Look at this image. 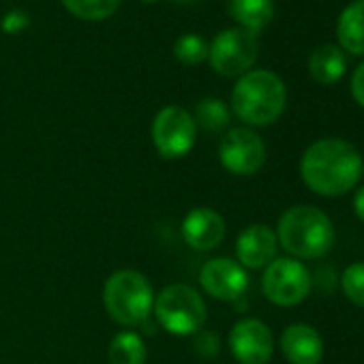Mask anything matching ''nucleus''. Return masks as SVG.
<instances>
[{"mask_svg":"<svg viewBox=\"0 0 364 364\" xmlns=\"http://www.w3.org/2000/svg\"><path fill=\"white\" fill-rule=\"evenodd\" d=\"M364 163L360 152L345 139L326 137L311 144L300 159L304 185L321 198L349 193L362 176Z\"/></svg>","mask_w":364,"mask_h":364,"instance_id":"nucleus-1","label":"nucleus"},{"mask_svg":"<svg viewBox=\"0 0 364 364\" xmlns=\"http://www.w3.org/2000/svg\"><path fill=\"white\" fill-rule=\"evenodd\" d=\"M287 105L283 80L266 69L245 73L232 90L234 114L251 127H268L281 118Z\"/></svg>","mask_w":364,"mask_h":364,"instance_id":"nucleus-2","label":"nucleus"},{"mask_svg":"<svg viewBox=\"0 0 364 364\" xmlns=\"http://www.w3.org/2000/svg\"><path fill=\"white\" fill-rule=\"evenodd\" d=\"M277 240L296 259H319L334 245V225L315 206H294L281 215Z\"/></svg>","mask_w":364,"mask_h":364,"instance_id":"nucleus-3","label":"nucleus"},{"mask_svg":"<svg viewBox=\"0 0 364 364\" xmlns=\"http://www.w3.org/2000/svg\"><path fill=\"white\" fill-rule=\"evenodd\" d=\"M103 304L109 317L127 328L146 323L154 306V291L146 274L124 268L107 277L103 285Z\"/></svg>","mask_w":364,"mask_h":364,"instance_id":"nucleus-4","label":"nucleus"},{"mask_svg":"<svg viewBox=\"0 0 364 364\" xmlns=\"http://www.w3.org/2000/svg\"><path fill=\"white\" fill-rule=\"evenodd\" d=\"M152 313L163 330L176 336H189L204 328L208 309L198 289L185 283H173L154 298Z\"/></svg>","mask_w":364,"mask_h":364,"instance_id":"nucleus-5","label":"nucleus"},{"mask_svg":"<svg viewBox=\"0 0 364 364\" xmlns=\"http://www.w3.org/2000/svg\"><path fill=\"white\" fill-rule=\"evenodd\" d=\"M257 56L259 39L245 28L221 31L208 48V63L223 77H242L251 71Z\"/></svg>","mask_w":364,"mask_h":364,"instance_id":"nucleus-6","label":"nucleus"},{"mask_svg":"<svg viewBox=\"0 0 364 364\" xmlns=\"http://www.w3.org/2000/svg\"><path fill=\"white\" fill-rule=\"evenodd\" d=\"M313 279L309 268L294 257H277L262 277L264 296L277 306H296L311 294Z\"/></svg>","mask_w":364,"mask_h":364,"instance_id":"nucleus-7","label":"nucleus"},{"mask_svg":"<svg viewBox=\"0 0 364 364\" xmlns=\"http://www.w3.org/2000/svg\"><path fill=\"white\" fill-rule=\"evenodd\" d=\"M196 118L180 105H165L152 120V144L163 159L187 156L196 146Z\"/></svg>","mask_w":364,"mask_h":364,"instance_id":"nucleus-8","label":"nucleus"},{"mask_svg":"<svg viewBox=\"0 0 364 364\" xmlns=\"http://www.w3.org/2000/svg\"><path fill=\"white\" fill-rule=\"evenodd\" d=\"M219 161L234 176H253L266 163V144L253 129H230L221 139Z\"/></svg>","mask_w":364,"mask_h":364,"instance_id":"nucleus-9","label":"nucleus"},{"mask_svg":"<svg viewBox=\"0 0 364 364\" xmlns=\"http://www.w3.org/2000/svg\"><path fill=\"white\" fill-rule=\"evenodd\" d=\"M230 349L240 364H268L274 353V336L262 319L247 317L234 323Z\"/></svg>","mask_w":364,"mask_h":364,"instance_id":"nucleus-10","label":"nucleus"},{"mask_svg":"<svg viewBox=\"0 0 364 364\" xmlns=\"http://www.w3.org/2000/svg\"><path fill=\"white\" fill-rule=\"evenodd\" d=\"M200 283L208 296L223 302L238 300L249 287L247 268H242L236 259L215 257L206 262L200 270Z\"/></svg>","mask_w":364,"mask_h":364,"instance_id":"nucleus-11","label":"nucleus"},{"mask_svg":"<svg viewBox=\"0 0 364 364\" xmlns=\"http://www.w3.org/2000/svg\"><path fill=\"white\" fill-rule=\"evenodd\" d=\"M279 240L277 232L264 223H253L240 232L236 240V262L242 268L259 270L277 259Z\"/></svg>","mask_w":364,"mask_h":364,"instance_id":"nucleus-12","label":"nucleus"},{"mask_svg":"<svg viewBox=\"0 0 364 364\" xmlns=\"http://www.w3.org/2000/svg\"><path fill=\"white\" fill-rule=\"evenodd\" d=\"M182 238L196 251H213L225 238V221L213 208H193L182 221Z\"/></svg>","mask_w":364,"mask_h":364,"instance_id":"nucleus-13","label":"nucleus"},{"mask_svg":"<svg viewBox=\"0 0 364 364\" xmlns=\"http://www.w3.org/2000/svg\"><path fill=\"white\" fill-rule=\"evenodd\" d=\"M281 351L289 364H319L323 338L309 323H291L281 334Z\"/></svg>","mask_w":364,"mask_h":364,"instance_id":"nucleus-14","label":"nucleus"},{"mask_svg":"<svg viewBox=\"0 0 364 364\" xmlns=\"http://www.w3.org/2000/svg\"><path fill=\"white\" fill-rule=\"evenodd\" d=\"M336 37L347 52L364 56V0H353L345 7L336 24Z\"/></svg>","mask_w":364,"mask_h":364,"instance_id":"nucleus-15","label":"nucleus"},{"mask_svg":"<svg viewBox=\"0 0 364 364\" xmlns=\"http://www.w3.org/2000/svg\"><path fill=\"white\" fill-rule=\"evenodd\" d=\"M228 9L240 28L257 35L274 18V0H228Z\"/></svg>","mask_w":364,"mask_h":364,"instance_id":"nucleus-16","label":"nucleus"},{"mask_svg":"<svg viewBox=\"0 0 364 364\" xmlns=\"http://www.w3.org/2000/svg\"><path fill=\"white\" fill-rule=\"evenodd\" d=\"M345 69H347L345 54L336 46L326 43V46L317 48L311 54L309 71H311L313 80L319 82V84H326V86L328 84H336L345 75Z\"/></svg>","mask_w":364,"mask_h":364,"instance_id":"nucleus-17","label":"nucleus"},{"mask_svg":"<svg viewBox=\"0 0 364 364\" xmlns=\"http://www.w3.org/2000/svg\"><path fill=\"white\" fill-rule=\"evenodd\" d=\"M146 358H148L146 343L133 330L118 332L107 347L109 364H146Z\"/></svg>","mask_w":364,"mask_h":364,"instance_id":"nucleus-18","label":"nucleus"},{"mask_svg":"<svg viewBox=\"0 0 364 364\" xmlns=\"http://www.w3.org/2000/svg\"><path fill=\"white\" fill-rule=\"evenodd\" d=\"M60 3L71 16L86 22L107 20L120 7V0H60Z\"/></svg>","mask_w":364,"mask_h":364,"instance_id":"nucleus-19","label":"nucleus"},{"mask_svg":"<svg viewBox=\"0 0 364 364\" xmlns=\"http://www.w3.org/2000/svg\"><path fill=\"white\" fill-rule=\"evenodd\" d=\"M196 124H200L204 131L219 133L230 124V109L221 99L206 97L196 107Z\"/></svg>","mask_w":364,"mask_h":364,"instance_id":"nucleus-20","label":"nucleus"},{"mask_svg":"<svg viewBox=\"0 0 364 364\" xmlns=\"http://www.w3.org/2000/svg\"><path fill=\"white\" fill-rule=\"evenodd\" d=\"M208 48L210 43L202 37V35H182L176 43H173V56L187 67H196L202 65L204 60H208Z\"/></svg>","mask_w":364,"mask_h":364,"instance_id":"nucleus-21","label":"nucleus"},{"mask_svg":"<svg viewBox=\"0 0 364 364\" xmlns=\"http://www.w3.org/2000/svg\"><path fill=\"white\" fill-rule=\"evenodd\" d=\"M341 289L351 304L364 309V262H355L345 268L341 274Z\"/></svg>","mask_w":364,"mask_h":364,"instance_id":"nucleus-22","label":"nucleus"},{"mask_svg":"<svg viewBox=\"0 0 364 364\" xmlns=\"http://www.w3.org/2000/svg\"><path fill=\"white\" fill-rule=\"evenodd\" d=\"M31 26V18L24 9H11L0 20V28L5 35H20Z\"/></svg>","mask_w":364,"mask_h":364,"instance_id":"nucleus-23","label":"nucleus"},{"mask_svg":"<svg viewBox=\"0 0 364 364\" xmlns=\"http://www.w3.org/2000/svg\"><path fill=\"white\" fill-rule=\"evenodd\" d=\"M351 97L355 99L358 105L364 107V63L353 71V77H351Z\"/></svg>","mask_w":364,"mask_h":364,"instance_id":"nucleus-24","label":"nucleus"},{"mask_svg":"<svg viewBox=\"0 0 364 364\" xmlns=\"http://www.w3.org/2000/svg\"><path fill=\"white\" fill-rule=\"evenodd\" d=\"M353 213H355V217L364 223V187L358 189L355 196H353Z\"/></svg>","mask_w":364,"mask_h":364,"instance_id":"nucleus-25","label":"nucleus"},{"mask_svg":"<svg viewBox=\"0 0 364 364\" xmlns=\"http://www.w3.org/2000/svg\"><path fill=\"white\" fill-rule=\"evenodd\" d=\"M141 3H146V5H154V3H159V0H141Z\"/></svg>","mask_w":364,"mask_h":364,"instance_id":"nucleus-26","label":"nucleus"},{"mask_svg":"<svg viewBox=\"0 0 364 364\" xmlns=\"http://www.w3.org/2000/svg\"><path fill=\"white\" fill-rule=\"evenodd\" d=\"M173 3H193V0H173Z\"/></svg>","mask_w":364,"mask_h":364,"instance_id":"nucleus-27","label":"nucleus"}]
</instances>
